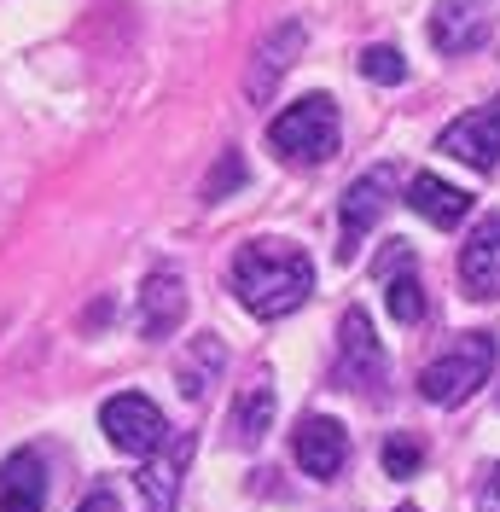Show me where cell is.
<instances>
[{"label": "cell", "instance_id": "obj_2", "mask_svg": "<svg viewBox=\"0 0 500 512\" xmlns=\"http://www.w3.org/2000/svg\"><path fill=\"white\" fill-rule=\"evenodd\" d=\"M338 99L326 94H309L297 105H285L280 117L268 123V146L280 163H326L338 152Z\"/></svg>", "mask_w": 500, "mask_h": 512}, {"label": "cell", "instance_id": "obj_6", "mask_svg": "<svg viewBox=\"0 0 500 512\" xmlns=\"http://www.w3.org/2000/svg\"><path fill=\"white\" fill-rule=\"evenodd\" d=\"M303 41H309V30H303L297 18L274 24V30L256 41V53H250V70H245V99H250V105H268V99H274L280 76H285V70H291L297 59H303Z\"/></svg>", "mask_w": 500, "mask_h": 512}, {"label": "cell", "instance_id": "obj_11", "mask_svg": "<svg viewBox=\"0 0 500 512\" xmlns=\"http://www.w3.org/2000/svg\"><path fill=\"white\" fill-rule=\"evenodd\" d=\"M431 41H437V53H471V47H483L489 41V6L483 0H437Z\"/></svg>", "mask_w": 500, "mask_h": 512}, {"label": "cell", "instance_id": "obj_3", "mask_svg": "<svg viewBox=\"0 0 500 512\" xmlns=\"http://www.w3.org/2000/svg\"><path fill=\"white\" fill-rule=\"evenodd\" d=\"M489 373H495V338L489 332H471L442 361H431L419 373V396L437 402V408H460L477 384H489Z\"/></svg>", "mask_w": 500, "mask_h": 512}, {"label": "cell", "instance_id": "obj_23", "mask_svg": "<svg viewBox=\"0 0 500 512\" xmlns=\"http://www.w3.org/2000/svg\"><path fill=\"white\" fill-rule=\"evenodd\" d=\"M489 501H495V512H500V466H495V478H489Z\"/></svg>", "mask_w": 500, "mask_h": 512}, {"label": "cell", "instance_id": "obj_13", "mask_svg": "<svg viewBox=\"0 0 500 512\" xmlns=\"http://www.w3.org/2000/svg\"><path fill=\"white\" fill-rule=\"evenodd\" d=\"M47 507V460L35 448H18L0 466V512H41Z\"/></svg>", "mask_w": 500, "mask_h": 512}, {"label": "cell", "instance_id": "obj_12", "mask_svg": "<svg viewBox=\"0 0 500 512\" xmlns=\"http://www.w3.org/2000/svg\"><path fill=\"white\" fill-rule=\"evenodd\" d=\"M192 460V437H175V448H163V454H152L146 466H140V501H146V512H175V501H181V472H187Z\"/></svg>", "mask_w": 500, "mask_h": 512}, {"label": "cell", "instance_id": "obj_4", "mask_svg": "<svg viewBox=\"0 0 500 512\" xmlns=\"http://www.w3.org/2000/svg\"><path fill=\"white\" fill-rule=\"evenodd\" d=\"M390 192H396V169L390 163H378L361 181H349V192L338 198V262H349L361 251L367 227H378V216L390 210Z\"/></svg>", "mask_w": 500, "mask_h": 512}, {"label": "cell", "instance_id": "obj_1", "mask_svg": "<svg viewBox=\"0 0 500 512\" xmlns=\"http://www.w3.org/2000/svg\"><path fill=\"white\" fill-rule=\"evenodd\" d=\"M233 291L256 320H285L314 291V262L291 239H250L233 256Z\"/></svg>", "mask_w": 500, "mask_h": 512}, {"label": "cell", "instance_id": "obj_8", "mask_svg": "<svg viewBox=\"0 0 500 512\" xmlns=\"http://www.w3.org/2000/svg\"><path fill=\"white\" fill-rule=\"evenodd\" d=\"M338 384L344 390H378L384 384V350H378L373 338V320L367 309H349L344 326H338Z\"/></svg>", "mask_w": 500, "mask_h": 512}, {"label": "cell", "instance_id": "obj_15", "mask_svg": "<svg viewBox=\"0 0 500 512\" xmlns=\"http://www.w3.org/2000/svg\"><path fill=\"white\" fill-rule=\"evenodd\" d=\"M268 431H274V384L256 379L239 390V402L227 414V437H233V448H256Z\"/></svg>", "mask_w": 500, "mask_h": 512}, {"label": "cell", "instance_id": "obj_14", "mask_svg": "<svg viewBox=\"0 0 500 512\" xmlns=\"http://www.w3.org/2000/svg\"><path fill=\"white\" fill-rule=\"evenodd\" d=\"M460 280H466V291L483 297V303L500 297V216H489V222L466 239V251H460Z\"/></svg>", "mask_w": 500, "mask_h": 512}, {"label": "cell", "instance_id": "obj_21", "mask_svg": "<svg viewBox=\"0 0 500 512\" xmlns=\"http://www.w3.org/2000/svg\"><path fill=\"white\" fill-rule=\"evenodd\" d=\"M233 187H245V158H239V152H221V169L204 181V198L216 204V198H227Z\"/></svg>", "mask_w": 500, "mask_h": 512}, {"label": "cell", "instance_id": "obj_24", "mask_svg": "<svg viewBox=\"0 0 500 512\" xmlns=\"http://www.w3.org/2000/svg\"><path fill=\"white\" fill-rule=\"evenodd\" d=\"M396 512H419V507H407V501H402V507H396Z\"/></svg>", "mask_w": 500, "mask_h": 512}, {"label": "cell", "instance_id": "obj_9", "mask_svg": "<svg viewBox=\"0 0 500 512\" xmlns=\"http://www.w3.org/2000/svg\"><path fill=\"white\" fill-rule=\"evenodd\" d=\"M291 448H297V466H303L309 478H320V483H332L349 466V431L338 425V419H326V414L303 419L297 437H291Z\"/></svg>", "mask_w": 500, "mask_h": 512}, {"label": "cell", "instance_id": "obj_5", "mask_svg": "<svg viewBox=\"0 0 500 512\" xmlns=\"http://www.w3.org/2000/svg\"><path fill=\"white\" fill-rule=\"evenodd\" d=\"M99 425H105L111 448H123V454H146V460H152L157 448H163V437H169L163 408H157L152 396H140V390L111 396V402L99 408Z\"/></svg>", "mask_w": 500, "mask_h": 512}, {"label": "cell", "instance_id": "obj_16", "mask_svg": "<svg viewBox=\"0 0 500 512\" xmlns=\"http://www.w3.org/2000/svg\"><path fill=\"white\" fill-rule=\"evenodd\" d=\"M407 204H413L431 227H460L466 222V210H471V192H460L454 181H442V175H413Z\"/></svg>", "mask_w": 500, "mask_h": 512}, {"label": "cell", "instance_id": "obj_17", "mask_svg": "<svg viewBox=\"0 0 500 512\" xmlns=\"http://www.w3.org/2000/svg\"><path fill=\"white\" fill-rule=\"evenodd\" d=\"M221 361H227V350H221L216 338H192V355L181 361V390H187L192 402L210 390V379L221 373Z\"/></svg>", "mask_w": 500, "mask_h": 512}, {"label": "cell", "instance_id": "obj_18", "mask_svg": "<svg viewBox=\"0 0 500 512\" xmlns=\"http://www.w3.org/2000/svg\"><path fill=\"white\" fill-rule=\"evenodd\" d=\"M384 309H390V320H402V326H419L425 320V286H419V274H396L384 286Z\"/></svg>", "mask_w": 500, "mask_h": 512}, {"label": "cell", "instance_id": "obj_7", "mask_svg": "<svg viewBox=\"0 0 500 512\" xmlns=\"http://www.w3.org/2000/svg\"><path fill=\"white\" fill-rule=\"evenodd\" d=\"M437 152L471 163L477 175H489V169L500 163V99L477 105V111H466V117H454V123L437 134Z\"/></svg>", "mask_w": 500, "mask_h": 512}, {"label": "cell", "instance_id": "obj_10", "mask_svg": "<svg viewBox=\"0 0 500 512\" xmlns=\"http://www.w3.org/2000/svg\"><path fill=\"white\" fill-rule=\"evenodd\" d=\"M187 320V286L175 268H157L140 286V338H169Z\"/></svg>", "mask_w": 500, "mask_h": 512}, {"label": "cell", "instance_id": "obj_19", "mask_svg": "<svg viewBox=\"0 0 500 512\" xmlns=\"http://www.w3.org/2000/svg\"><path fill=\"white\" fill-rule=\"evenodd\" d=\"M361 76L378 82V88H396V82H407V59L396 47H367L361 53Z\"/></svg>", "mask_w": 500, "mask_h": 512}, {"label": "cell", "instance_id": "obj_20", "mask_svg": "<svg viewBox=\"0 0 500 512\" xmlns=\"http://www.w3.org/2000/svg\"><path fill=\"white\" fill-rule=\"evenodd\" d=\"M419 466H425V448L413 443V437H402V431L384 437V472H390V478H413Z\"/></svg>", "mask_w": 500, "mask_h": 512}, {"label": "cell", "instance_id": "obj_22", "mask_svg": "<svg viewBox=\"0 0 500 512\" xmlns=\"http://www.w3.org/2000/svg\"><path fill=\"white\" fill-rule=\"evenodd\" d=\"M82 512H117V501H111V489H99V495H88V501H82Z\"/></svg>", "mask_w": 500, "mask_h": 512}]
</instances>
